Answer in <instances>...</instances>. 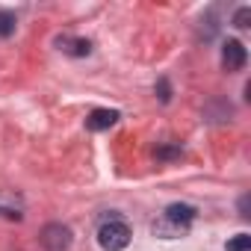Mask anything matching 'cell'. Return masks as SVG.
<instances>
[{
	"mask_svg": "<svg viewBox=\"0 0 251 251\" xmlns=\"http://www.w3.org/2000/svg\"><path fill=\"white\" fill-rule=\"evenodd\" d=\"M225 251H251V233H236L233 239H227Z\"/></svg>",
	"mask_w": 251,
	"mask_h": 251,
	"instance_id": "cell-8",
	"label": "cell"
},
{
	"mask_svg": "<svg viewBox=\"0 0 251 251\" xmlns=\"http://www.w3.org/2000/svg\"><path fill=\"white\" fill-rule=\"evenodd\" d=\"M39 242H42L45 251H68L71 242H74V233H71L68 225H62V222H50V225L42 227Z\"/></svg>",
	"mask_w": 251,
	"mask_h": 251,
	"instance_id": "cell-2",
	"label": "cell"
},
{
	"mask_svg": "<svg viewBox=\"0 0 251 251\" xmlns=\"http://www.w3.org/2000/svg\"><path fill=\"white\" fill-rule=\"evenodd\" d=\"M233 27H236V30H248V27H251V9H248V6L236 9V15H233Z\"/></svg>",
	"mask_w": 251,
	"mask_h": 251,
	"instance_id": "cell-11",
	"label": "cell"
},
{
	"mask_svg": "<svg viewBox=\"0 0 251 251\" xmlns=\"http://www.w3.org/2000/svg\"><path fill=\"white\" fill-rule=\"evenodd\" d=\"M15 33V15L12 12H0V36H12Z\"/></svg>",
	"mask_w": 251,
	"mask_h": 251,
	"instance_id": "cell-10",
	"label": "cell"
},
{
	"mask_svg": "<svg viewBox=\"0 0 251 251\" xmlns=\"http://www.w3.org/2000/svg\"><path fill=\"white\" fill-rule=\"evenodd\" d=\"M118 118H121V115H118V109H92V112H89V118H86V130H92V133L109 130Z\"/></svg>",
	"mask_w": 251,
	"mask_h": 251,
	"instance_id": "cell-4",
	"label": "cell"
},
{
	"mask_svg": "<svg viewBox=\"0 0 251 251\" xmlns=\"http://www.w3.org/2000/svg\"><path fill=\"white\" fill-rule=\"evenodd\" d=\"M163 216H166V219H172V222H177V225H183V227H189V225L195 222L198 210H195V207H189V204H169Z\"/></svg>",
	"mask_w": 251,
	"mask_h": 251,
	"instance_id": "cell-7",
	"label": "cell"
},
{
	"mask_svg": "<svg viewBox=\"0 0 251 251\" xmlns=\"http://www.w3.org/2000/svg\"><path fill=\"white\" fill-rule=\"evenodd\" d=\"M151 230H154V236H160V239H177V236H183L189 227H183V225H177V222L160 216V219L151 225Z\"/></svg>",
	"mask_w": 251,
	"mask_h": 251,
	"instance_id": "cell-6",
	"label": "cell"
},
{
	"mask_svg": "<svg viewBox=\"0 0 251 251\" xmlns=\"http://www.w3.org/2000/svg\"><path fill=\"white\" fill-rule=\"evenodd\" d=\"M248 204H251V198H248V195H242V198H239V216H242V219H248V216H251V213H248Z\"/></svg>",
	"mask_w": 251,
	"mask_h": 251,
	"instance_id": "cell-13",
	"label": "cell"
},
{
	"mask_svg": "<svg viewBox=\"0 0 251 251\" xmlns=\"http://www.w3.org/2000/svg\"><path fill=\"white\" fill-rule=\"evenodd\" d=\"M245 59H248V50H245L242 42L227 39V42L222 45V65H225V71H239V68H245Z\"/></svg>",
	"mask_w": 251,
	"mask_h": 251,
	"instance_id": "cell-3",
	"label": "cell"
},
{
	"mask_svg": "<svg viewBox=\"0 0 251 251\" xmlns=\"http://www.w3.org/2000/svg\"><path fill=\"white\" fill-rule=\"evenodd\" d=\"M130 236H133V230L121 216L118 219H103L100 227H98V245L103 251H124L130 245Z\"/></svg>",
	"mask_w": 251,
	"mask_h": 251,
	"instance_id": "cell-1",
	"label": "cell"
},
{
	"mask_svg": "<svg viewBox=\"0 0 251 251\" xmlns=\"http://www.w3.org/2000/svg\"><path fill=\"white\" fill-rule=\"evenodd\" d=\"M157 98H160L163 103H169V100H172V89H169V80H166V77L157 83Z\"/></svg>",
	"mask_w": 251,
	"mask_h": 251,
	"instance_id": "cell-12",
	"label": "cell"
},
{
	"mask_svg": "<svg viewBox=\"0 0 251 251\" xmlns=\"http://www.w3.org/2000/svg\"><path fill=\"white\" fill-rule=\"evenodd\" d=\"M154 157H157V160H180L183 151H180L177 145H157V148H154Z\"/></svg>",
	"mask_w": 251,
	"mask_h": 251,
	"instance_id": "cell-9",
	"label": "cell"
},
{
	"mask_svg": "<svg viewBox=\"0 0 251 251\" xmlns=\"http://www.w3.org/2000/svg\"><path fill=\"white\" fill-rule=\"evenodd\" d=\"M65 56H89L92 53V42L89 39H74V36H56L53 42Z\"/></svg>",
	"mask_w": 251,
	"mask_h": 251,
	"instance_id": "cell-5",
	"label": "cell"
}]
</instances>
